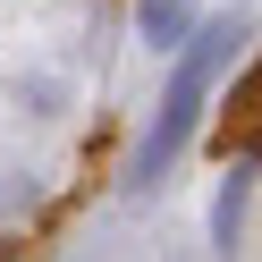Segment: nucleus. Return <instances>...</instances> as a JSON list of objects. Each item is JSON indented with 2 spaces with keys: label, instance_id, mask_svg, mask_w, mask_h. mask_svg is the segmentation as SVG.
<instances>
[{
  "label": "nucleus",
  "instance_id": "nucleus-3",
  "mask_svg": "<svg viewBox=\"0 0 262 262\" xmlns=\"http://www.w3.org/2000/svg\"><path fill=\"white\" fill-rule=\"evenodd\" d=\"M245 203H254V169H228L220 178V194H211V245H220V254H237V237H245Z\"/></svg>",
  "mask_w": 262,
  "mask_h": 262
},
{
  "label": "nucleus",
  "instance_id": "nucleus-4",
  "mask_svg": "<svg viewBox=\"0 0 262 262\" xmlns=\"http://www.w3.org/2000/svg\"><path fill=\"white\" fill-rule=\"evenodd\" d=\"M136 34L152 42V51H178V42L194 34V0H136Z\"/></svg>",
  "mask_w": 262,
  "mask_h": 262
},
{
  "label": "nucleus",
  "instance_id": "nucleus-2",
  "mask_svg": "<svg viewBox=\"0 0 262 262\" xmlns=\"http://www.w3.org/2000/svg\"><path fill=\"white\" fill-rule=\"evenodd\" d=\"M220 144H228L237 161H254V152H262V68L245 76L237 93H228V110H220Z\"/></svg>",
  "mask_w": 262,
  "mask_h": 262
},
{
  "label": "nucleus",
  "instance_id": "nucleus-1",
  "mask_svg": "<svg viewBox=\"0 0 262 262\" xmlns=\"http://www.w3.org/2000/svg\"><path fill=\"white\" fill-rule=\"evenodd\" d=\"M237 42H254V26L245 17H220V26H194L186 42H178V76H169V93H161V119H152V136L136 144V169H127V194H152L161 186V169H169L178 152L194 144V127H203V102H211V85H220V68L237 59Z\"/></svg>",
  "mask_w": 262,
  "mask_h": 262
}]
</instances>
